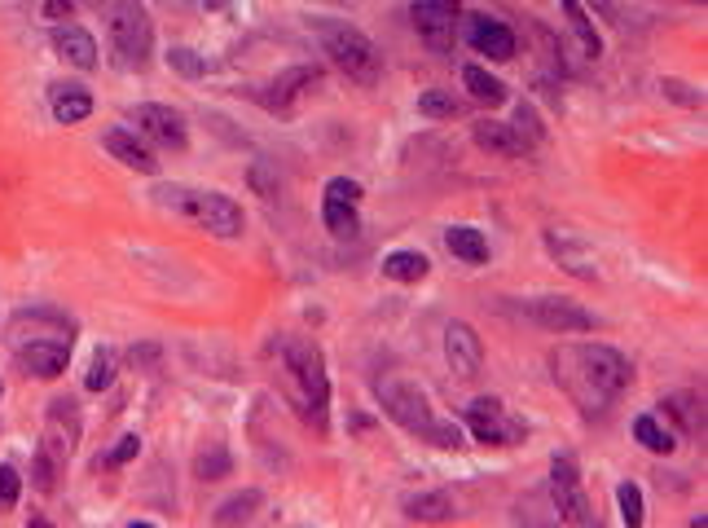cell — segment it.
<instances>
[{
	"mask_svg": "<svg viewBox=\"0 0 708 528\" xmlns=\"http://www.w3.org/2000/svg\"><path fill=\"white\" fill-rule=\"evenodd\" d=\"M550 374H555V383L572 396V405H577L581 414H603L607 405L629 388V379H634L629 361L607 344L555 348L550 352Z\"/></svg>",
	"mask_w": 708,
	"mask_h": 528,
	"instance_id": "cell-1",
	"label": "cell"
},
{
	"mask_svg": "<svg viewBox=\"0 0 708 528\" xmlns=\"http://www.w3.org/2000/svg\"><path fill=\"white\" fill-rule=\"evenodd\" d=\"M282 370H286V392L300 405V414L317 432H326V405H330V379H326V361L322 348L313 339H286L282 344Z\"/></svg>",
	"mask_w": 708,
	"mask_h": 528,
	"instance_id": "cell-2",
	"label": "cell"
},
{
	"mask_svg": "<svg viewBox=\"0 0 708 528\" xmlns=\"http://www.w3.org/2000/svg\"><path fill=\"white\" fill-rule=\"evenodd\" d=\"M374 396H379L383 414L392 418V423H401L405 432L423 436V440H431V445H445V449H458L462 445V427L449 423V418H436L431 401L414 388V383L379 379V383H374Z\"/></svg>",
	"mask_w": 708,
	"mask_h": 528,
	"instance_id": "cell-3",
	"label": "cell"
},
{
	"mask_svg": "<svg viewBox=\"0 0 708 528\" xmlns=\"http://www.w3.org/2000/svg\"><path fill=\"white\" fill-rule=\"evenodd\" d=\"M313 36L322 40V53L348 80L357 84H374L383 75V53L374 49V40L357 31L352 22H339V18H317L313 22Z\"/></svg>",
	"mask_w": 708,
	"mask_h": 528,
	"instance_id": "cell-4",
	"label": "cell"
},
{
	"mask_svg": "<svg viewBox=\"0 0 708 528\" xmlns=\"http://www.w3.org/2000/svg\"><path fill=\"white\" fill-rule=\"evenodd\" d=\"M106 40L115 53V66L141 71L154 49V22L141 0H106Z\"/></svg>",
	"mask_w": 708,
	"mask_h": 528,
	"instance_id": "cell-5",
	"label": "cell"
},
{
	"mask_svg": "<svg viewBox=\"0 0 708 528\" xmlns=\"http://www.w3.org/2000/svg\"><path fill=\"white\" fill-rule=\"evenodd\" d=\"M159 203L181 212L185 220H194L198 229H207L212 238H238L242 234V207L234 203L229 194H216V190H185V185H168L159 190Z\"/></svg>",
	"mask_w": 708,
	"mask_h": 528,
	"instance_id": "cell-6",
	"label": "cell"
},
{
	"mask_svg": "<svg viewBox=\"0 0 708 528\" xmlns=\"http://www.w3.org/2000/svg\"><path fill=\"white\" fill-rule=\"evenodd\" d=\"M550 498H555V515L563 524H594V511H590V498L581 489V471L572 458H555L550 462Z\"/></svg>",
	"mask_w": 708,
	"mask_h": 528,
	"instance_id": "cell-7",
	"label": "cell"
},
{
	"mask_svg": "<svg viewBox=\"0 0 708 528\" xmlns=\"http://www.w3.org/2000/svg\"><path fill=\"white\" fill-rule=\"evenodd\" d=\"M519 313H524L528 322H537L541 330H555V335H577V330L594 326V313H585L581 304L563 300V295H537V300L519 304Z\"/></svg>",
	"mask_w": 708,
	"mask_h": 528,
	"instance_id": "cell-8",
	"label": "cell"
},
{
	"mask_svg": "<svg viewBox=\"0 0 708 528\" xmlns=\"http://www.w3.org/2000/svg\"><path fill=\"white\" fill-rule=\"evenodd\" d=\"M414 27L431 53H449L453 49V27H458L462 5L458 0H414Z\"/></svg>",
	"mask_w": 708,
	"mask_h": 528,
	"instance_id": "cell-9",
	"label": "cell"
},
{
	"mask_svg": "<svg viewBox=\"0 0 708 528\" xmlns=\"http://www.w3.org/2000/svg\"><path fill=\"white\" fill-rule=\"evenodd\" d=\"M132 124L146 132L150 141H159V146H168V150H185V146H190V128H185V119L176 115L172 106L141 102L137 110H132Z\"/></svg>",
	"mask_w": 708,
	"mask_h": 528,
	"instance_id": "cell-10",
	"label": "cell"
},
{
	"mask_svg": "<svg viewBox=\"0 0 708 528\" xmlns=\"http://www.w3.org/2000/svg\"><path fill=\"white\" fill-rule=\"evenodd\" d=\"M467 427L484 445H515V436H519V427L506 418V405L497 396H480V401L467 405Z\"/></svg>",
	"mask_w": 708,
	"mask_h": 528,
	"instance_id": "cell-11",
	"label": "cell"
},
{
	"mask_svg": "<svg viewBox=\"0 0 708 528\" xmlns=\"http://www.w3.org/2000/svg\"><path fill=\"white\" fill-rule=\"evenodd\" d=\"M322 84V66H291V71H282L273 84L260 88V102L273 110V115H286V110L295 106V97L313 93V88Z\"/></svg>",
	"mask_w": 708,
	"mask_h": 528,
	"instance_id": "cell-12",
	"label": "cell"
},
{
	"mask_svg": "<svg viewBox=\"0 0 708 528\" xmlns=\"http://www.w3.org/2000/svg\"><path fill=\"white\" fill-rule=\"evenodd\" d=\"M445 361H449V370L458 374V379H475L484 366V344H480V335L467 326V322H449L445 326Z\"/></svg>",
	"mask_w": 708,
	"mask_h": 528,
	"instance_id": "cell-13",
	"label": "cell"
},
{
	"mask_svg": "<svg viewBox=\"0 0 708 528\" xmlns=\"http://www.w3.org/2000/svg\"><path fill=\"white\" fill-rule=\"evenodd\" d=\"M467 40H471L475 53H484V58H493V62L515 58V31L506 27V22L489 18V14H471L467 18Z\"/></svg>",
	"mask_w": 708,
	"mask_h": 528,
	"instance_id": "cell-14",
	"label": "cell"
},
{
	"mask_svg": "<svg viewBox=\"0 0 708 528\" xmlns=\"http://www.w3.org/2000/svg\"><path fill=\"white\" fill-rule=\"evenodd\" d=\"M71 361V339H31L27 348H18V370L36 374V379H58Z\"/></svg>",
	"mask_w": 708,
	"mask_h": 528,
	"instance_id": "cell-15",
	"label": "cell"
},
{
	"mask_svg": "<svg viewBox=\"0 0 708 528\" xmlns=\"http://www.w3.org/2000/svg\"><path fill=\"white\" fill-rule=\"evenodd\" d=\"M75 440H80V414H75V401L58 396V401L49 405V432H44V445L66 462L71 449H75Z\"/></svg>",
	"mask_w": 708,
	"mask_h": 528,
	"instance_id": "cell-16",
	"label": "cell"
},
{
	"mask_svg": "<svg viewBox=\"0 0 708 528\" xmlns=\"http://www.w3.org/2000/svg\"><path fill=\"white\" fill-rule=\"evenodd\" d=\"M546 251L555 256L563 269L572 273V278H581V282H594L599 278V264H594V251L590 247H581L577 238H568V234H555V229H546Z\"/></svg>",
	"mask_w": 708,
	"mask_h": 528,
	"instance_id": "cell-17",
	"label": "cell"
},
{
	"mask_svg": "<svg viewBox=\"0 0 708 528\" xmlns=\"http://www.w3.org/2000/svg\"><path fill=\"white\" fill-rule=\"evenodd\" d=\"M53 49H58L62 62L80 66V71H93L97 66V40L84 27H75V22H58L53 27Z\"/></svg>",
	"mask_w": 708,
	"mask_h": 528,
	"instance_id": "cell-18",
	"label": "cell"
},
{
	"mask_svg": "<svg viewBox=\"0 0 708 528\" xmlns=\"http://www.w3.org/2000/svg\"><path fill=\"white\" fill-rule=\"evenodd\" d=\"M102 146H106L110 154H115V159L124 163V168H132V172H146V176L159 172V159H154V154H150L146 146H141V141L132 137L128 128H110L106 137H102Z\"/></svg>",
	"mask_w": 708,
	"mask_h": 528,
	"instance_id": "cell-19",
	"label": "cell"
},
{
	"mask_svg": "<svg viewBox=\"0 0 708 528\" xmlns=\"http://www.w3.org/2000/svg\"><path fill=\"white\" fill-rule=\"evenodd\" d=\"M93 115V93L84 84H53V119L58 124H84Z\"/></svg>",
	"mask_w": 708,
	"mask_h": 528,
	"instance_id": "cell-20",
	"label": "cell"
},
{
	"mask_svg": "<svg viewBox=\"0 0 708 528\" xmlns=\"http://www.w3.org/2000/svg\"><path fill=\"white\" fill-rule=\"evenodd\" d=\"M475 146L502 154V159H515V154L528 150V137L515 132V124H475Z\"/></svg>",
	"mask_w": 708,
	"mask_h": 528,
	"instance_id": "cell-21",
	"label": "cell"
},
{
	"mask_svg": "<svg viewBox=\"0 0 708 528\" xmlns=\"http://www.w3.org/2000/svg\"><path fill=\"white\" fill-rule=\"evenodd\" d=\"M563 18H568L572 36L581 40L585 58H590V62H599V53H603V40H599V31H594V18H590V9H585L581 0H563Z\"/></svg>",
	"mask_w": 708,
	"mask_h": 528,
	"instance_id": "cell-22",
	"label": "cell"
},
{
	"mask_svg": "<svg viewBox=\"0 0 708 528\" xmlns=\"http://www.w3.org/2000/svg\"><path fill=\"white\" fill-rule=\"evenodd\" d=\"M445 247L458 260H467V264H484V260H489V242H484V234H480V229H471V225H453L449 234H445Z\"/></svg>",
	"mask_w": 708,
	"mask_h": 528,
	"instance_id": "cell-23",
	"label": "cell"
},
{
	"mask_svg": "<svg viewBox=\"0 0 708 528\" xmlns=\"http://www.w3.org/2000/svg\"><path fill=\"white\" fill-rule=\"evenodd\" d=\"M462 84L471 88V97H475V102H484L489 110L506 102V84L497 80V75L484 71V66H462Z\"/></svg>",
	"mask_w": 708,
	"mask_h": 528,
	"instance_id": "cell-24",
	"label": "cell"
},
{
	"mask_svg": "<svg viewBox=\"0 0 708 528\" xmlns=\"http://www.w3.org/2000/svg\"><path fill=\"white\" fill-rule=\"evenodd\" d=\"M634 440L647 449V454H673V445H678V440H673V432H669L665 423H660L656 414H638V418H634Z\"/></svg>",
	"mask_w": 708,
	"mask_h": 528,
	"instance_id": "cell-25",
	"label": "cell"
},
{
	"mask_svg": "<svg viewBox=\"0 0 708 528\" xmlns=\"http://www.w3.org/2000/svg\"><path fill=\"white\" fill-rule=\"evenodd\" d=\"M405 515L409 520H423V524H440V520H453V498L449 493H418V498L405 502Z\"/></svg>",
	"mask_w": 708,
	"mask_h": 528,
	"instance_id": "cell-26",
	"label": "cell"
},
{
	"mask_svg": "<svg viewBox=\"0 0 708 528\" xmlns=\"http://www.w3.org/2000/svg\"><path fill=\"white\" fill-rule=\"evenodd\" d=\"M260 506H264V493L260 489H242V493H234V498H225V502L216 506L212 520L216 524H247Z\"/></svg>",
	"mask_w": 708,
	"mask_h": 528,
	"instance_id": "cell-27",
	"label": "cell"
},
{
	"mask_svg": "<svg viewBox=\"0 0 708 528\" xmlns=\"http://www.w3.org/2000/svg\"><path fill=\"white\" fill-rule=\"evenodd\" d=\"M427 269H431V264H427L423 251H392V256L383 260V273L392 282H423Z\"/></svg>",
	"mask_w": 708,
	"mask_h": 528,
	"instance_id": "cell-28",
	"label": "cell"
},
{
	"mask_svg": "<svg viewBox=\"0 0 708 528\" xmlns=\"http://www.w3.org/2000/svg\"><path fill=\"white\" fill-rule=\"evenodd\" d=\"M322 216H326V229H330L335 238H357V234H361L357 203H344V198H326Z\"/></svg>",
	"mask_w": 708,
	"mask_h": 528,
	"instance_id": "cell-29",
	"label": "cell"
},
{
	"mask_svg": "<svg viewBox=\"0 0 708 528\" xmlns=\"http://www.w3.org/2000/svg\"><path fill=\"white\" fill-rule=\"evenodd\" d=\"M229 449L220 445V440H207V449H198V462H194V471H198V480H225L229 476Z\"/></svg>",
	"mask_w": 708,
	"mask_h": 528,
	"instance_id": "cell-30",
	"label": "cell"
},
{
	"mask_svg": "<svg viewBox=\"0 0 708 528\" xmlns=\"http://www.w3.org/2000/svg\"><path fill=\"white\" fill-rule=\"evenodd\" d=\"M660 405H665V414H669V418H678L682 432H687V436L704 432V410L695 405V396H669V401H660Z\"/></svg>",
	"mask_w": 708,
	"mask_h": 528,
	"instance_id": "cell-31",
	"label": "cell"
},
{
	"mask_svg": "<svg viewBox=\"0 0 708 528\" xmlns=\"http://www.w3.org/2000/svg\"><path fill=\"white\" fill-rule=\"evenodd\" d=\"M418 115H427V119H453V115H462V102L453 93H445V88H427V93L418 97Z\"/></svg>",
	"mask_w": 708,
	"mask_h": 528,
	"instance_id": "cell-32",
	"label": "cell"
},
{
	"mask_svg": "<svg viewBox=\"0 0 708 528\" xmlns=\"http://www.w3.org/2000/svg\"><path fill=\"white\" fill-rule=\"evenodd\" d=\"M110 383H115V357H110V352L102 348L93 357V366H88V374H84V388L88 392H106Z\"/></svg>",
	"mask_w": 708,
	"mask_h": 528,
	"instance_id": "cell-33",
	"label": "cell"
},
{
	"mask_svg": "<svg viewBox=\"0 0 708 528\" xmlns=\"http://www.w3.org/2000/svg\"><path fill=\"white\" fill-rule=\"evenodd\" d=\"M58 467H66V462L53 454L49 445H40L36 449V489L40 493H53V484H58Z\"/></svg>",
	"mask_w": 708,
	"mask_h": 528,
	"instance_id": "cell-34",
	"label": "cell"
},
{
	"mask_svg": "<svg viewBox=\"0 0 708 528\" xmlns=\"http://www.w3.org/2000/svg\"><path fill=\"white\" fill-rule=\"evenodd\" d=\"M616 502H621V520L625 524H643V489H638V484H621V489H616Z\"/></svg>",
	"mask_w": 708,
	"mask_h": 528,
	"instance_id": "cell-35",
	"label": "cell"
},
{
	"mask_svg": "<svg viewBox=\"0 0 708 528\" xmlns=\"http://www.w3.org/2000/svg\"><path fill=\"white\" fill-rule=\"evenodd\" d=\"M137 454H141V440L137 436H119V445L110 449L106 458H97V467H128Z\"/></svg>",
	"mask_w": 708,
	"mask_h": 528,
	"instance_id": "cell-36",
	"label": "cell"
},
{
	"mask_svg": "<svg viewBox=\"0 0 708 528\" xmlns=\"http://www.w3.org/2000/svg\"><path fill=\"white\" fill-rule=\"evenodd\" d=\"M168 62H172V71L190 75V80H198V75H207V62L198 58L194 49H172V53H168Z\"/></svg>",
	"mask_w": 708,
	"mask_h": 528,
	"instance_id": "cell-37",
	"label": "cell"
},
{
	"mask_svg": "<svg viewBox=\"0 0 708 528\" xmlns=\"http://www.w3.org/2000/svg\"><path fill=\"white\" fill-rule=\"evenodd\" d=\"M18 493H22V476L5 462V467H0V511L18 506Z\"/></svg>",
	"mask_w": 708,
	"mask_h": 528,
	"instance_id": "cell-38",
	"label": "cell"
},
{
	"mask_svg": "<svg viewBox=\"0 0 708 528\" xmlns=\"http://www.w3.org/2000/svg\"><path fill=\"white\" fill-rule=\"evenodd\" d=\"M326 198H344V203H361V185L348 181V176H335V181L326 185Z\"/></svg>",
	"mask_w": 708,
	"mask_h": 528,
	"instance_id": "cell-39",
	"label": "cell"
},
{
	"mask_svg": "<svg viewBox=\"0 0 708 528\" xmlns=\"http://www.w3.org/2000/svg\"><path fill=\"white\" fill-rule=\"evenodd\" d=\"M665 88V97H673V102H687V106H704V93H691V84H682V80H665L660 84Z\"/></svg>",
	"mask_w": 708,
	"mask_h": 528,
	"instance_id": "cell-40",
	"label": "cell"
},
{
	"mask_svg": "<svg viewBox=\"0 0 708 528\" xmlns=\"http://www.w3.org/2000/svg\"><path fill=\"white\" fill-rule=\"evenodd\" d=\"M75 14V0H44V18H53V22H66Z\"/></svg>",
	"mask_w": 708,
	"mask_h": 528,
	"instance_id": "cell-41",
	"label": "cell"
},
{
	"mask_svg": "<svg viewBox=\"0 0 708 528\" xmlns=\"http://www.w3.org/2000/svg\"><path fill=\"white\" fill-rule=\"evenodd\" d=\"M251 185H256V190H260L264 198H273V194H278V181H269V172H264V163H256V168H251Z\"/></svg>",
	"mask_w": 708,
	"mask_h": 528,
	"instance_id": "cell-42",
	"label": "cell"
},
{
	"mask_svg": "<svg viewBox=\"0 0 708 528\" xmlns=\"http://www.w3.org/2000/svg\"><path fill=\"white\" fill-rule=\"evenodd\" d=\"M128 361L132 366H154V361H159V348H132Z\"/></svg>",
	"mask_w": 708,
	"mask_h": 528,
	"instance_id": "cell-43",
	"label": "cell"
},
{
	"mask_svg": "<svg viewBox=\"0 0 708 528\" xmlns=\"http://www.w3.org/2000/svg\"><path fill=\"white\" fill-rule=\"evenodd\" d=\"M0 396H5V383H0Z\"/></svg>",
	"mask_w": 708,
	"mask_h": 528,
	"instance_id": "cell-44",
	"label": "cell"
},
{
	"mask_svg": "<svg viewBox=\"0 0 708 528\" xmlns=\"http://www.w3.org/2000/svg\"><path fill=\"white\" fill-rule=\"evenodd\" d=\"M695 5H704V0H695Z\"/></svg>",
	"mask_w": 708,
	"mask_h": 528,
	"instance_id": "cell-45",
	"label": "cell"
}]
</instances>
